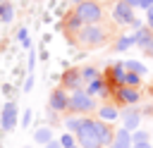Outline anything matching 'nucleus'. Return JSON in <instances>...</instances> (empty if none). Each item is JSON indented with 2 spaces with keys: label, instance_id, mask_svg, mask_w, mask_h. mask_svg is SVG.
Returning a JSON list of instances; mask_svg holds the SVG:
<instances>
[{
  "label": "nucleus",
  "instance_id": "18",
  "mask_svg": "<svg viewBox=\"0 0 153 148\" xmlns=\"http://www.w3.org/2000/svg\"><path fill=\"white\" fill-rule=\"evenodd\" d=\"M55 136H53V129L50 127H38L36 131H33V141L38 143V146H45L48 141H53Z\"/></svg>",
  "mask_w": 153,
  "mask_h": 148
},
{
  "label": "nucleus",
  "instance_id": "33",
  "mask_svg": "<svg viewBox=\"0 0 153 148\" xmlns=\"http://www.w3.org/2000/svg\"><path fill=\"white\" fill-rule=\"evenodd\" d=\"M129 26H131V29H134V31H136V29H141V19H139V17H134V21H131V24H129Z\"/></svg>",
  "mask_w": 153,
  "mask_h": 148
},
{
  "label": "nucleus",
  "instance_id": "6",
  "mask_svg": "<svg viewBox=\"0 0 153 148\" xmlns=\"http://www.w3.org/2000/svg\"><path fill=\"white\" fill-rule=\"evenodd\" d=\"M17 115H19L17 103H14V100H7L5 107H2V112H0V129H2L5 134H7V131H14V127H17Z\"/></svg>",
  "mask_w": 153,
  "mask_h": 148
},
{
  "label": "nucleus",
  "instance_id": "31",
  "mask_svg": "<svg viewBox=\"0 0 153 148\" xmlns=\"http://www.w3.org/2000/svg\"><path fill=\"white\" fill-rule=\"evenodd\" d=\"M43 148H62V143H60V138H53V141H48Z\"/></svg>",
  "mask_w": 153,
  "mask_h": 148
},
{
  "label": "nucleus",
  "instance_id": "23",
  "mask_svg": "<svg viewBox=\"0 0 153 148\" xmlns=\"http://www.w3.org/2000/svg\"><path fill=\"white\" fill-rule=\"evenodd\" d=\"M141 79H143V76H139V74H134V72H124L122 86H134V88H139V86H141Z\"/></svg>",
  "mask_w": 153,
  "mask_h": 148
},
{
  "label": "nucleus",
  "instance_id": "9",
  "mask_svg": "<svg viewBox=\"0 0 153 148\" xmlns=\"http://www.w3.org/2000/svg\"><path fill=\"white\" fill-rule=\"evenodd\" d=\"M141 117H143V112H141L139 107H134V105H127V107L122 110V115H120L122 127H124V129H129V131H136V129H139Z\"/></svg>",
  "mask_w": 153,
  "mask_h": 148
},
{
  "label": "nucleus",
  "instance_id": "7",
  "mask_svg": "<svg viewBox=\"0 0 153 148\" xmlns=\"http://www.w3.org/2000/svg\"><path fill=\"white\" fill-rule=\"evenodd\" d=\"M48 105H50V110L53 112H69V93H67V88H55V91H50V98H48Z\"/></svg>",
  "mask_w": 153,
  "mask_h": 148
},
{
  "label": "nucleus",
  "instance_id": "32",
  "mask_svg": "<svg viewBox=\"0 0 153 148\" xmlns=\"http://www.w3.org/2000/svg\"><path fill=\"white\" fill-rule=\"evenodd\" d=\"M139 7H141V10L146 12L148 7H153V0H141V2H139Z\"/></svg>",
  "mask_w": 153,
  "mask_h": 148
},
{
  "label": "nucleus",
  "instance_id": "26",
  "mask_svg": "<svg viewBox=\"0 0 153 148\" xmlns=\"http://www.w3.org/2000/svg\"><path fill=\"white\" fill-rule=\"evenodd\" d=\"M60 143H62V148H72V146L76 143V134H72V131H65V134L60 136Z\"/></svg>",
  "mask_w": 153,
  "mask_h": 148
},
{
  "label": "nucleus",
  "instance_id": "24",
  "mask_svg": "<svg viewBox=\"0 0 153 148\" xmlns=\"http://www.w3.org/2000/svg\"><path fill=\"white\" fill-rule=\"evenodd\" d=\"M17 41H19L26 50H31V36H29V29H26V26H22V29L17 31Z\"/></svg>",
  "mask_w": 153,
  "mask_h": 148
},
{
  "label": "nucleus",
  "instance_id": "22",
  "mask_svg": "<svg viewBox=\"0 0 153 148\" xmlns=\"http://www.w3.org/2000/svg\"><path fill=\"white\" fill-rule=\"evenodd\" d=\"M79 72H81V79H84V84H88V81H93V79H98V76H100V72H98L96 67H91V64H88V67H81Z\"/></svg>",
  "mask_w": 153,
  "mask_h": 148
},
{
  "label": "nucleus",
  "instance_id": "34",
  "mask_svg": "<svg viewBox=\"0 0 153 148\" xmlns=\"http://www.w3.org/2000/svg\"><path fill=\"white\" fill-rule=\"evenodd\" d=\"M131 148H153V146H151V143H148V141H143V143H134V146H131Z\"/></svg>",
  "mask_w": 153,
  "mask_h": 148
},
{
  "label": "nucleus",
  "instance_id": "27",
  "mask_svg": "<svg viewBox=\"0 0 153 148\" xmlns=\"http://www.w3.org/2000/svg\"><path fill=\"white\" fill-rule=\"evenodd\" d=\"M31 119H33V112H31V110H24V112H22L19 124H22V127H29V124H31Z\"/></svg>",
  "mask_w": 153,
  "mask_h": 148
},
{
  "label": "nucleus",
  "instance_id": "30",
  "mask_svg": "<svg viewBox=\"0 0 153 148\" xmlns=\"http://www.w3.org/2000/svg\"><path fill=\"white\" fill-rule=\"evenodd\" d=\"M146 26L153 31V7H148V10H146Z\"/></svg>",
  "mask_w": 153,
  "mask_h": 148
},
{
  "label": "nucleus",
  "instance_id": "1",
  "mask_svg": "<svg viewBox=\"0 0 153 148\" xmlns=\"http://www.w3.org/2000/svg\"><path fill=\"white\" fill-rule=\"evenodd\" d=\"M74 41L81 45V48H98L108 41V31L105 26L100 24H84L76 33H74Z\"/></svg>",
  "mask_w": 153,
  "mask_h": 148
},
{
  "label": "nucleus",
  "instance_id": "36",
  "mask_svg": "<svg viewBox=\"0 0 153 148\" xmlns=\"http://www.w3.org/2000/svg\"><path fill=\"white\" fill-rule=\"evenodd\" d=\"M72 148H81V146H79V143H74V146H72Z\"/></svg>",
  "mask_w": 153,
  "mask_h": 148
},
{
  "label": "nucleus",
  "instance_id": "4",
  "mask_svg": "<svg viewBox=\"0 0 153 148\" xmlns=\"http://www.w3.org/2000/svg\"><path fill=\"white\" fill-rule=\"evenodd\" d=\"M76 143L81 148H105L103 141H100V136H98V129H96V119L93 117L86 115L81 129L76 131Z\"/></svg>",
  "mask_w": 153,
  "mask_h": 148
},
{
  "label": "nucleus",
  "instance_id": "16",
  "mask_svg": "<svg viewBox=\"0 0 153 148\" xmlns=\"http://www.w3.org/2000/svg\"><path fill=\"white\" fill-rule=\"evenodd\" d=\"M131 45H136V33H120L117 41H115V45H112V50L115 53H124Z\"/></svg>",
  "mask_w": 153,
  "mask_h": 148
},
{
  "label": "nucleus",
  "instance_id": "28",
  "mask_svg": "<svg viewBox=\"0 0 153 148\" xmlns=\"http://www.w3.org/2000/svg\"><path fill=\"white\" fill-rule=\"evenodd\" d=\"M22 91H24V93H31V91H33V74H29V76H26V81H24V88H22Z\"/></svg>",
  "mask_w": 153,
  "mask_h": 148
},
{
  "label": "nucleus",
  "instance_id": "35",
  "mask_svg": "<svg viewBox=\"0 0 153 148\" xmlns=\"http://www.w3.org/2000/svg\"><path fill=\"white\" fill-rule=\"evenodd\" d=\"M124 2H127V5H131V7H134V10H136V7H139V2H141V0H124Z\"/></svg>",
  "mask_w": 153,
  "mask_h": 148
},
{
  "label": "nucleus",
  "instance_id": "10",
  "mask_svg": "<svg viewBox=\"0 0 153 148\" xmlns=\"http://www.w3.org/2000/svg\"><path fill=\"white\" fill-rule=\"evenodd\" d=\"M62 88H67V91H81V88H86V84L81 79V72L79 69H67L62 74Z\"/></svg>",
  "mask_w": 153,
  "mask_h": 148
},
{
  "label": "nucleus",
  "instance_id": "20",
  "mask_svg": "<svg viewBox=\"0 0 153 148\" xmlns=\"http://www.w3.org/2000/svg\"><path fill=\"white\" fill-rule=\"evenodd\" d=\"M124 69L127 72H134V74H139V76H146V64L143 62H139V60H124Z\"/></svg>",
  "mask_w": 153,
  "mask_h": 148
},
{
  "label": "nucleus",
  "instance_id": "19",
  "mask_svg": "<svg viewBox=\"0 0 153 148\" xmlns=\"http://www.w3.org/2000/svg\"><path fill=\"white\" fill-rule=\"evenodd\" d=\"M124 62H115L112 67H110V79L117 84V86H122V81H124Z\"/></svg>",
  "mask_w": 153,
  "mask_h": 148
},
{
  "label": "nucleus",
  "instance_id": "17",
  "mask_svg": "<svg viewBox=\"0 0 153 148\" xmlns=\"http://www.w3.org/2000/svg\"><path fill=\"white\" fill-rule=\"evenodd\" d=\"M84 119H86V115H69V117H65V131H72V134H76V131L81 129Z\"/></svg>",
  "mask_w": 153,
  "mask_h": 148
},
{
  "label": "nucleus",
  "instance_id": "12",
  "mask_svg": "<svg viewBox=\"0 0 153 148\" xmlns=\"http://www.w3.org/2000/svg\"><path fill=\"white\" fill-rule=\"evenodd\" d=\"M93 119H96V129H98V136H100L103 146L110 148V143L115 141V129H112V124H110V122H103V119H98V117H93Z\"/></svg>",
  "mask_w": 153,
  "mask_h": 148
},
{
  "label": "nucleus",
  "instance_id": "14",
  "mask_svg": "<svg viewBox=\"0 0 153 148\" xmlns=\"http://www.w3.org/2000/svg\"><path fill=\"white\" fill-rule=\"evenodd\" d=\"M131 146H134V141H131V131L124 129V127L115 129V141L110 143V148H131Z\"/></svg>",
  "mask_w": 153,
  "mask_h": 148
},
{
  "label": "nucleus",
  "instance_id": "8",
  "mask_svg": "<svg viewBox=\"0 0 153 148\" xmlns=\"http://www.w3.org/2000/svg\"><path fill=\"white\" fill-rule=\"evenodd\" d=\"M115 98H117V103H122L124 107H127V105H136V103L141 100V88L117 86V88H115Z\"/></svg>",
  "mask_w": 153,
  "mask_h": 148
},
{
  "label": "nucleus",
  "instance_id": "2",
  "mask_svg": "<svg viewBox=\"0 0 153 148\" xmlns=\"http://www.w3.org/2000/svg\"><path fill=\"white\" fill-rule=\"evenodd\" d=\"M74 14H76L84 24H100L103 17H105L103 5H100L98 0H81V2H76Z\"/></svg>",
  "mask_w": 153,
  "mask_h": 148
},
{
  "label": "nucleus",
  "instance_id": "15",
  "mask_svg": "<svg viewBox=\"0 0 153 148\" xmlns=\"http://www.w3.org/2000/svg\"><path fill=\"white\" fill-rule=\"evenodd\" d=\"M108 91H110V88H108V81H105L103 76H98V79H93V81H88V84H86V93H91L93 98H98V95H103V98H105V95H108Z\"/></svg>",
  "mask_w": 153,
  "mask_h": 148
},
{
  "label": "nucleus",
  "instance_id": "11",
  "mask_svg": "<svg viewBox=\"0 0 153 148\" xmlns=\"http://www.w3.org/2000/svg\"><path fill=\"white\" fill-rule=\"evenodd\" d=\"M134 33H136V45H139V50L146 53V55H153V31H151L148 26H141V29H136Z\"/></svg>",
  "mask_w": 153,
  "mask_h": 148
},
{
  "label": "nucleus",
  "instance_id": "13",
  "mask_svg": "<svg viewBox=\"0 0 153 148\" xmlns=\"http://www.w3.org/2000/svg\"><path fill=\"white\" fill-rule=\"evenodd\" d=\"M120 115H122V110H117V105H112V103H103V105H98V110H96V117L98 119H103V122H115V119H120Z\"/></svg>",
  "mask_w": 153,
  "mask_h": 148
},
{
  "label": "nucleus",
  "instance_id": "25",
  "mask_svg": "<svg viewBox=\"0 0 153 148\" xmlns=\"http://www.w3.org/2000/svg\"><path fill=\"white\" fill-rule=\"evenodd\" d=\"M131 141H134V143L151 141V131H146V129H136V131H131Z\"/></svg>",
  "mask_w": 153,
  "mask_h": 148
},
{
  "label": "nucleus",
  "instance_id": "3",
  "mask_svg": "<svg viewBox=\"0 0 153 148\" xmlns=\"http://www.w3.org/2000/svg\"><path fill=\"white\" fill-rule=\"evenodd\" d=\"M96 110H98L96 98H93L91 93H86V88L69 93V112H72V115H91V112H96Z\"/></svg>",
  "mask_w": 153,
  "mask_h": 148
},
{
  "label": "nucleus",
  "instance_id": "21",
  "mask_svg": "<svg viewBox=\"0 0 153 148\" xmlns=\"http://www.w3.org/2000/svg\"><path fill=\"white\" fill-rule=\"evenodd\" d=\"M12 19H14V7L10 2H0V21L10 24Z\"/></svg>",
  "mask_w": 153,
  "mask_h": 148
},
{
  "label": "nucleus",
  "instance_id": "5",
  "mask_svg": "<svg viewBox=\"0 0 153 148\" xmlns=\"http://www.w3.org/2000/svg\"><path fill=\"white\" fill-rule=\"evenodd\" d=\"M134 7L131 5H127L124 0H117L112 7H110V19L117 24V26H129L131 21H134Z\"/></svg>",
  "mask_w": 153,
  "mask_h": 148
},
{
  "label": "nucleus",
  "instance_id": "29",
  "mask_svg": "<svg viewBox=\"0 0 153 148\" xmlns=\"http://www.w3.org/2000/svg\"><path fill=\"white\" fill-rule=\"evenodd\" d=\"M33 67H36V53H33V48L29 50V74H33Z\"/></svg>",
  "mask_w": 153,
  "mask_h": 148
}]
</instances>
